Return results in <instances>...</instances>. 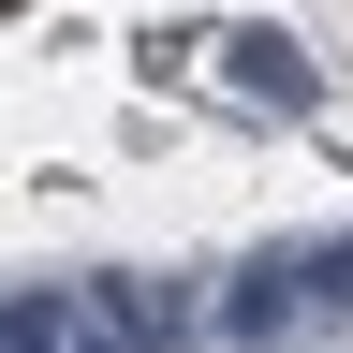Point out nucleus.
I'll return each mask as SVG.
<instances>
[{"mask_svg":"<svg viewBox=\"0 0 353 353\" xmlns=\"http://www.w3.org/2000/svg\"><path fill=\"white\" fill-rule=\"evenodd\" d=\"M324 294H353V236H280V250H250L236 280H221V339H280Z\"/></svg>","mask_w":353,"mask_h":353,"instance_id":"obj_1","label":"nucleus"},{"mask_svg":"<svg viewBox=\"0 0 353 353\" xmlns=\"http://www.w3.org/2000/svg\"><path fill=\"white\" fill-rule=\"evenodd\" d=\"M221 88H236V103H280V118L324 103V74H309L294 30H221Z\"/></svg>","mask_w":353,"mask_h":353,"instance_id":"obj_2","label":"nucleus"},{"mask_svg":"<svg viewBox=\"0 0 353 353\" xmlns=\"http://www.w3.org/2000/svg\"><path fill=\"white\" fill-rule=\"evenodd\" d=\"M0 15H15V0H0Z\"/></svg>","mask_w":353,"mask_h":353,"instance_id":"obj_3","label":"nucleus"}]
</instances>
